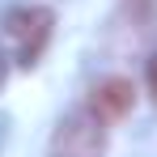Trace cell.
Here are the masks:
<instances>
[{
  "label": "cell",
  "instance_id": "cell-5",
  "mask_svg": "<svg viewBox=\"0 0 157 157\" xmlns=\"http://www.w3.org/2000/svg\"><path fill=\"white\" fill-rule=\"evenodd\" d=\"M144 81H149V94L157 98V55L149 59V68H144Z\"/></svg>",
  "mask_w": 157,
  "mask_h": 157
},
{
  "label": "cell",
  "instance_id": "cell-4",
  "mask_svg": "<svg viewBox=\"0 0 157 157\" xmlns=\"http://www.w3.org/2000/svg\"><path fill=\"white\" fill-rule=\"evenodd\" d=\"M132 13H140L144 21H157V0H128Z\"/></svg>",
  "mask_w": 157,
  "mask_h": 157
},
{
  "label": "cell",
  "instance_id": "cell-1",
  "mask_svg": "<svg viewBox=\"0 0 157 157\" xmlns=\"http://www.w3.org/2000/svg\"><path fill=\"white\" fill-rule=\"evenodd\" d=\"M51 9H43V4H17V9H9L4 13V43H9V51L17 64H38V55L47 51V43H51Z\"/></svg>",
  "mask_w": 157,
  "mask_h": 157
},
{
  "label": "cell",
  "instance_id": "cell-2",
  "mask_svg": "<svg viewBox=\"0 0 157 157\" xmlns=\"http://www.w3.org/2000/svg\"><path fill=\"white\" fill-rule=\"evenodd\" d=\"M47 153L51 157H106V123L89 106H81V110L59 119Z\"/></svg>",
  "mask_w": 157,
  "mask_h": 157
},
{
  "label": "cell",
  "instance_id": "cell-3",
  "mask_svg": "<svg viewBox=\"0 0 157 157\" xmlns=\"http://www.w3.org/2000/svg\"><path fill=\"white\" fill-rule=\"evenodd\" d=\"M132 106H136V85L128 77H106L89 89V110L102 119V123H119L128 119Z\"/></svg>",
  "mask_w": 157,
  "mask_h": 157
},
{
  "label": "cell",
  "instance_id": "cell-6",
  "mask_svg": "<svg viewBox=\"0 0 157 157\" xmlns=\"http://www.w3.org/2000/svg\"><path fill=\"white\" fill-rule=\"evenodd\" d=\"M0 85H4V55H0Z\"/></svg>",
  "mask_w": 157,
  "mask_h": 157
}]
</instances>
